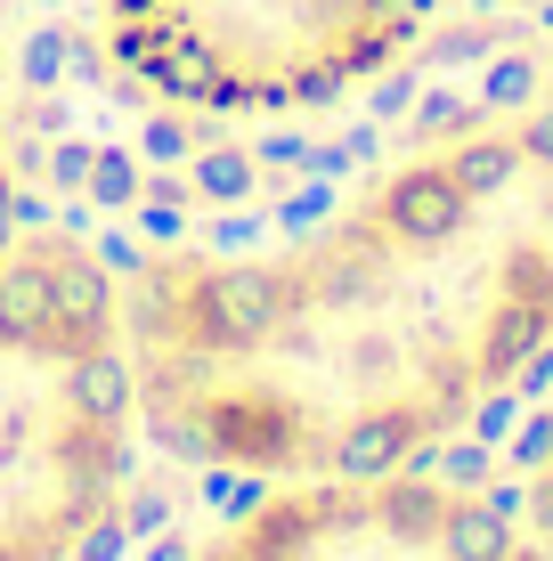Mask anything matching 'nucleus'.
<instances>
[{
	"label": "nucleus",
	"instance_id": "obj_1",
	"mask_svg": "<svg viewBox=\"0 0 553 561\" xmlns=\"http://www.w3.org/2000/svg\"><path fill=\"white\" fill-rule=\"evenodd\" d=\"M139 432L253 480L399 472L553 366V82L448 114L277 253L123 294Z\"/></svg>",
	"mask_w": 553,
	"mask_h": 561
},
{
	"label": "nucleus",
	"instance_id": "obj_2",
	"mask_svg": "<svg viewBox=\"0 0 553 561\" xmlns=\"http://www.w3.org/2000/svg\"><path fill=\"white\" fill-rule=\"evenodd\" d=\"M139 375L114 253L16 228L0 253V561H90L123 520Z\"/></svg>",
	"mask_w": 553,
	"mask_h": 561
},
{
	"label": "nucleus",
	"instance_id": "obj_3",
	"mask_svg": "<svg viewBox=\"0 0 553 561\" xmlns=\"http://www.w3.org/2000/svg\"><path fill=\"white\" fill-rule=\"evenodd\" d=\"M440 0H99L106 57L187 114L334 106L424 42Z\"/></svg>",
	"mask_w": 553,
	"mask_h": 561
},
{
	"label": "nucleus",
	"instance_id": "obj_4",
	"mask_svg": "<svg viewBox=\"0 0 553 561\" xmlns=\"http://www.w3.org/2000/svg\"><path fill=\"white\" fill-rule=\"evenodd\" d=\"M196 561H553V546L505 496L399 463L269 480Z\"/></svg>",
	"mask_w": 553,
	"mask_h": 561
},
{
	"label": "nucleus",
	"instance_id": "obj_5",
	"mask_svg": "<svg viewBox=\"0 0 553 561\" xmlns=\"http://www.w3.org/2000/svg\"><path fill=\"white\" fill-rule=\"evenodd\" d=\"M529 529L553 546V423H545V439H538V463H529Z\"/></svg>",
	"mask_w": 553,
	"mask_h": 561
},
{
	"label": "nucleus",
	"instance_id": "obj_6",
	"mask_svg": "<svg viewBox=\"0 0 553 561\" xmlns=\"http://www.w3.org/2000/svg\"><path fill=\"white\" fill-rule=\"evenodd\" d=\"M16 228H25V204H16V180H9V163H0V253L16 244Z\"/></svg>",
	"mask_w": 553,
	"mask_h": 561
}]
</instances>
